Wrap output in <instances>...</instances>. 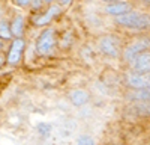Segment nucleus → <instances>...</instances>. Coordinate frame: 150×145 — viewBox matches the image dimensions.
Listing matches in <instances>:
<instances>
[{"label": "nucleus", "mask_w": 150, "mask_h": 145, "mask_svg": "<svg viewBox=\"0 0 150 145\" xmlns=\"http://www.w3.org/2000/svg\"><path fill=\"white\" fill-rule=\"evenodd\" d=\"M116 21L120 26L129 27V29H147L150 27V15L143 14V12L129 11L128 14L116 17Z\"/></svg>", "instance_id": "1"}, {"label": "nucleus", "mask_w": 150, "mask_h": 145, "mask_svg": "<svg viewBox=\"0 0 150 145\" xmlns=\"http://www.w3.org/2000/svg\"><path fill=\"white\" fill-rule=\"evenodd\" d=\"M53 45H54V30L53 29H47L44 30L39 38H38V42H36V52L45 56V55H50L53 50Z\"/></svg>", "instance_id": "2"}, {"label": "nucleus", "mask_w": 150, "mask_h": 145, "mask_svg": "<svg viewBox=\"0 0 150 145\" xmlns=\"http://www.w3.org/2000/svg\"><path fill=\"white\" fill-rule=\"evenodd\" d=\"M147 48H150V39H138L132 42L131 45L126 47V50H125V59L128 60V62H132L135 56H138L140 53H144Z\"/></svg>", "instance_id": "3"}, {"label": "nucleus", "mask_w": 150, "mask_h": 145, "mask_svg": "<svg viewBox=\"0 0 150 145\" xmlns=\"http://www.w3.org/2000/svg\"><path fill=\"white\" fill-rule=\"evenodd\" d=\"M128 85L135 89H150V72L146 74L132 72L128 76Z\"/></svg>", "instance_id": "4"}, {"label": "nucleus", "mask_w": 150, "mask_h": 145, "mask_svg": "<svg viewBox=\"0 0 150 145\" xmlns=\"http://www.w3.org/2000/svg\"><path fill=\"white\" fill-rule=\"evenodd\" d=\"M101 50L108 56H117L119 50H120V42L116 36L107 35L101 39Z\"/></svg>", "instance_id": "5"}, {"label": "nucleus", "mask_w": 150, "mask_h": 145, "mask_svg": "<svg viewBox=\"0 0 150 145\" xmlns=\"http://www.w3.org/2000/svg\"><path fill=\"white\" fill-rule=\"evenodd\" d=\"M132 68L135 72L138 74H146V72H150V53L149 52H144V53H140L138 56H135L134 60H132Z\"/></svg>", "instance_id": "6"}, {"label": "nucleus", "mask_w": 150, "mask_h": 145, "mask_svg": "<svg viewBox=\"0 0 150 145\" xmlns=\"http://www.w3.org/2000/svg\"><path fill=\"white\" fill-rule=\"evenodd\" d=\"M23 52H24V41L21 38H15L11 44V48H9V53H8V62L11 65H15L21 60V56H23Z\"/></svg>", "instance_id": "7"}, {"label": "nucleus", "mask_w": 150, "mask_h": 145, "mask_svg": "<svg viewBox=\"0 0 150 145\" xmlns=\"http://www.w3.org/2000/svg\"><path fill=\"white\" fill-rule=\"evenodd\" d=\"M59 12H60V8L59 6H51L47 12H44V14L36 15L33 18V24H35V26H44V24H48L56 15H59Z\"/></svg>", "instance_id": "8"}, {"label": "nucleus", "mask_w": 150, "mask_h": 145, "mask_svg": "<svg viewBox=\"0 0 150 145\" xmlns=\"http://www.w3.org/2000/svg\"><path fill=\"white\" fill-rule=\"evenodd\" d=\"M105 11H107V14H110V15L120 17V15L128 14V12L131 11V5L126 3V2H114V3L107 5Z\"/></svg>", "instance_id": "9"}, {"label": "nucleus", "mask_w": 150, "mask_h": 145, "mask_svg": "<svg viewBox=\"0 0 150 145\" xmlns=\"http://www.w3.org/2000/svg\"><path fill=\"white\" fill-rule=\"evenodd\" d=\"M69 98L75 106H83L84 103L89 101V94L83 89H75L69 94Z\"/></svg>", "instance_id": "10"}, {"label": "nucleus", "mask_w": 150, "mask_h": 145, "mask_svg": "<svg viewBox=\"0 0 150 145\" xmlns=\"http://www.w3.org/2000/svg\"><path fill=\"white\" fill-rule=\"evenodd\" d=\"M9 27H11V33L17 36V38H20V36L23 35L24 32V18L21 15L15 17L14 21H12V24H9Z\"/></svg>", "instance_id": "11"}, {"label": "nucleus", "mask_w": 150, "mask_h": 145, "mask_svg": "<svg viewBox=\"0 0 150 145\" xmlns=\"http://www.w3.org/2000/svg\"><path fill=\"white\" fill-rule=\"evenodd\" d=\"M131 98L141 100V101H150V89H138L134 94H131Z\"/></svg>", "instance_id": "12"}, {"label": "nucleus", "mask_w": 150, "mask_h": 145, "mask_svg": "<svg viewBox=\"0 0 150 145\" xmlns=\"http://www.w3.org/2000/svg\"><path fill=\"white\" fill-rule=\"evenodd\" d=\"M11 36H12V33H11L9 24L2 21V23H0V38H2V39H9Z\"/></svg>", "instance_id": "13"}, {"label": "nucleus", "mask_w": 150, "mask_h": 145, "mask_svg": "<svg viewBox=\"0 0 150 145\" xmlns=\"http://www.w3.org/2000/svg\"><path fill=\"white\" fill-rule=\"evenodd\" d=\"M38 130H39V133L42 136H48V133L51 131V126L50 124H39L38 126Z\"/></svg>", "instance_id": "14"}, {"label": "nucleus", "mask_w": 150, "mask_h": 145, "mask_svg": "<svg viewBox=\"0 0 150 145\" xmlns=\"http://www.w3.org/2000/svg\"><path fill=\"white\" fill-rule=\"evenodd\" d=\"M77 145H95V142H93V139L89 138V136H81V138L78 139Z\"/></svg>", "instance_id": "15"}, {"label": "nucleus", "mask_w": 150, "mask_h": 145, "mask_svg": "<svg viewBox=\"0 0 150 145\" xmlns=\"http://www.w3.org/2000/svg\"><path fill=\"white\" fill-rule=\"evenodd\" d=\"M30 6L33 9H39L42 6V0H30Z\"/></svg>", "instance_id": "16"}, {"label": "nucleus", "mask_w": 150, "mask_h": 145, "mask_svg": "<svg viewBox=\"0 0 150 145\" xmlns=\"http://www.w3.org/2000/svg\"><path fill=\"white\" fill-rule=\"evenodd\" d=\"M15 3L18 6H29L30 5V0H15Z\"/></svg>", "instance_id": "17"}, {"label": "nucleus", "mask_w": 150, "mask_h": 145, "mask_svg": "<svg viewBox=\"0 0 150 145\" xmlns=\"http://www.w3.org/2000/svg\"><path fill=\"white\" fill-rule=\"evenodd\" d=\"M71 2H72V0H60V3H62V5H69Z\"/></svg>", "instance_id": "18"}, {"label": "nucleus", "mask_w": 150, "mask_h": 145, "mask_svg": "<svg viewBox=\"0 0 150 145\" xmlns=\"http://www.w3.org/2000/svg\"><path fill=\"white\" fill-rule=\"evenodd\" d=\"M3 64H5V57H3L2 55H0V67H2Z\"/></svg>", "instance_id": "19"}, {"label": "nucleus", "mask_w": 150, "mask_h": 145, "mask_svg": "<svg viewBox=\"0 0 150 145\" xmlns=\"http://www.w3.org/2000/svg\"><path fill=\"white\" fill-rule=\"evenodd\" d=\"M105 2H112V3H114V2H117V0H105Z\"/></svg>", "instance_id": "20"}, {"label": "nucleus", "mask_w": 150, "mask_h": 145, "mask_svg": "<svg viewBox=\"0 0 150 145\" xmlns=\"http://www.w3.org/2000/svg\"><path fill=\"white\" fill-rule=\"evenodd\" d=\"M45 2H48V3H51V2H53V0H45Z\"/></svg>", "instance_id": "21"}]
</instances>
